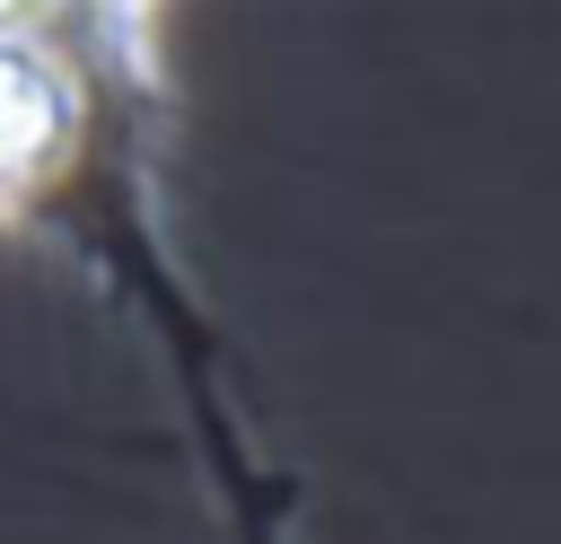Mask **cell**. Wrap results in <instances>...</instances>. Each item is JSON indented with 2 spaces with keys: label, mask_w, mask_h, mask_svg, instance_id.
Wrapping results in <instances>:
<instances>
[{
  "label": "cell",
  "mask_w": 561,
  "mask_h": 544,
  "mask_svg": "<svg viewBox=\"0 0 561 544\" xmlns=\"http://www.w3.org/2000/svg\"><path fill=\"white\" fill-rule=\"evenodd\" d=\"M158 26L167 0H0V219L88 158L114 79H158Z\"/></svg>",
  "instance_id": "6da1fadb"
}]
</instances>
